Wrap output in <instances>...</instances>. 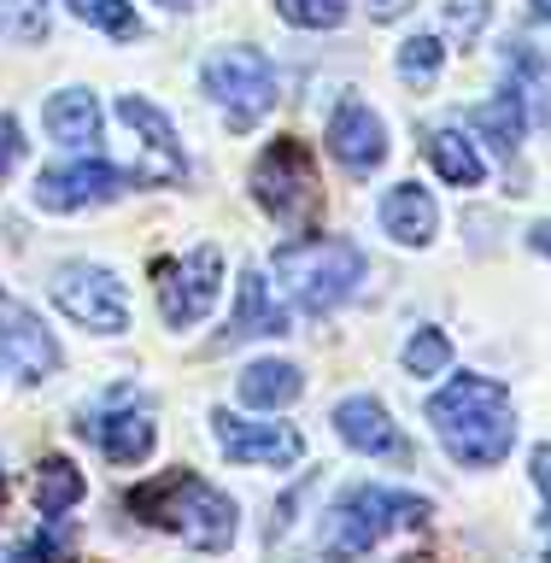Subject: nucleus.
Returning <instances> with one entry per match:
<instances>
[{
  "label": "nucleus",
  "mask_w": 551,
  "mask_h": 563,
  "mask_svg": "<svg viewBox=\"0 0 551 563\" xmlns=\"http://www.w3.org/2000/svg\"><path fill=\"white\" fill-rule=\"evenodd\" d=\"M429 422H434V440L447 446V457L464 470H493L510 457V446H517V405H510V387L482 376V369H464V376H452L440 387L429 399Z\"/></svg>",
  "instance_id": "obj_1"
},
{
  "label": "nucleus",
  "mask_w": 551,
  "mask_h": 563,
  "mask_svg": "<svg viewBox=\"0 0 551 563\" xmlns=\"http://www.w3.org/2000/svg\"><path fill=\"white\" fill-rule=\"evenodd\" d=\"M123 510H135L147 528H165V534H176L194 552H229L241 534V505L194 470H165L153 482L130 487Z\"/></svg>",
  "instance_id": "obj_2"
},
{
  "label": "nucleus",
  "mask_w": 551,
  "mask_h": 563,
  "mask_svg": "<svg viewBox=\"0 0 551 563\" xmlns=\"http://www.w3.org/2000/svg\"><path fill=\"white\" fill-rule=\"evenodd\" d=\"M271 271H276L294 311L323 317V311H341L370 282V258H364V246L346 241V235H294L271 253Z\"/></svg>",
  "instance_id": "obj_3"
},
{
  "label": "nucleus",
  "mask_w": 551,
  "mask_h": 563,
  "mask_svg": "<svg viewBox=\"0 0 551 563\" xmlns=\"http://www.w3.org/2000/svg\"><path fill=\"white\" fill-rule=\"evenodd\" d=\"M429 517H434V505L422 499V493H405V487H387V482H359L329 505L323 534L317 540H323L329 563H359V558L376 552L387 534L422 528Z\"/></svg>",
  "instance_id": "obj_4"
},
{
  "label": "nucleus",
  "mask_w": 551,
  "mask_h": 563,
  "mask_svg": "<svg viewBox=\"0 0 551 563\" xmlns=\"http://www.w3.org/2000/svg\"><path fill=\"white\" fill-rule=\"evenodd\" d=\"M253 200H258L264 218H276L288 235H311L317 218H323V176H317V158H311L306 141L282 135L258 153Z\"/></svg>",
  "instance_id": "obj_5"
},
{
  "label": "nucleus",
  "mask_w": 551,
  "mask_h": 563,
  "mask_svg": "<svg viewBox=\"0 0 551 563\" xmlns=\"http://www.w3.org/2000/svg\"><path fill=\"white\" fill-rule=\"evenodd\" d=\"M200 82H206V95L211 106L229 118V130H258L264 118L276 112V65H271V53H258V47H218L211 59L200 65Z\"/></svg>",
  "instance_id": "obj_6"
},
{
  "label": "nucleus",
  "mask_w": 551,
  "mask_h": 563,
  "mask_svg": "<svg viewBox=\"0 0 551 563\" xmlns=\"http://www.w3.org/2000/svg\"><path fill=\"white\" fill-rule=\"evenodd\" d=\"M47 294L77 329H95V334L130 329V288H123L118 271H106V264H88V258L59 264L47 282Z\"/></svg>",
  "instance_id": "obj_7"
},
{
  "label": "nucleus",
  "mask_w": 551,
  "mask_h": 563,
  "mask_svg": "<svg viewBox=\"0 0 551 563\" xmlns=\"http://www.w3.org/2000/svg\"><path fill=\"white\" fill-rule=\"evenodd\" d=\"M153 294H158L165 329L206 323L211 306H218V294H223V253L206 241V246H194V253H183V258H158Z\"/></svg>",
  "instance_id": "obj_8"
},
{
  "label": "nucleus",
  "mask_w": 551,
  "mask_h": 563,
  "mask_svg": "<svg viewBox=\"0 0 551 563\" xmlns=\"http://www.w3.org/2000/svg\"><path fill=\"white\" fill-rule=\"evenodd\" d=\"M211 440L229 464L246 470H294L306 457V434L276 417H246V411H211Z\"/></svg>",
  "instance_id": "obj_9"
},
{
  "label": "nucleus",
  "mask_w": 551,
  "mask_h": 563,
  "mask_svg": "<svg viewBox=\"0 0 551 563\" xmlns=\"http://www.w3.org/2000/svg\"><path fill=\"white\" fill-rule=\"evenodd\" d=\"M130 188H135V176H123L118 165H106L100 153H88V158H70V165H47L42 176H35L30 200H35V211H59L65 218V211L112 206Z\"/></svg>",
  "instance_id": "obj_10"
},
{
  "label": "nucleus",
  "mask_w": 551,
  "mask_h": 563,
  "mask_svg": "<svg viewBox=\"0 0 551 563\" xmlns=\"http://www.w3.org/2000/svg\"><path fill=\"white\" fill-rule=\"evenodd\" d=\"M118 123L135 135V183L176 188L188 176V153L176 141V123L147 95H118Z\"/></svg>",
  "instance_id": "obj_11"
},
{
  "label": "nucleus",
  "mask_w": 551,
  "mask_h": 563,
  "mask_svg": "<svg viewBox=\"0 0 551 563\" xmlns=\"http://www.w3.org/2000/svg\"><path fill=\"white\" fill-rule=\"evenodd\" d=\"M77 434H82V440H95V446L112 457L118 470L147 464L153 446H158V422H153V411L130 405V394H118L112 405H95V411H82Z\"/></svg>",
  "instance_id": "obj_12"
},
{
  "label": "nucleus",
  "mask_w": 551,
  "mask_h": 563,
  "mask_svg": "<svg viewBox=\"0 0 551 563\" xmlns=\"http://www.w3.org/2000/svg\"><path fill=\"white\" fill-rule=\"evenodd\" d=\"M323 147H329V158L346 176H376L387 165V123L370 112L359 95H341V100H334V112H329Z\"/></svg>",
  "instance_id": "obj_13"
},
{
  "label": "nucleus",
  "mask_w": 551,
  "mask_h": 563,
  "mask_svg": "<svg viewBox=\"0 0 551 563\" xmlns=\"http://www.w3.org/2000/svg\"><path fill=\"white\" fill-rule=\"evenodd\" d=\"M334 434H341L346 452L359 457H411V440L399 434L394 411L376 394H346L334 405Z\"/></svg>",
  "instance_id": "obj_14"
},
{
  "label": "nucleus",
  "mask_w": 551,
  "mask_h": 563,
  "mask_svg": "<svg viewBox=\"0 0 551 563\" xmlns=\"http://www.w3.org/2000/svg\"><path fill=\"white\" fill-rule=\"evenodd\" d=\"M294 329V306H282L276 288L264 282V271H241V288H235V311L218 334V346H241V341H276V334Z\"/></svg>",
  "instance_id": "obj_15"
},
{
  "label": "nucleus",
  "mask_w": 551,
  "mask_h": 563,
  "mask_svg": "<svg viewBox=\"0 0 551 563\" xmlns=\"http://www.w3.org/2000/svg\"><path fill=\"white\" fill-rule=\"evenodd\" d=\"M376 218H382V235L394 246H429L434 229H440V206L422 183H394L382 194Z\"/></svg>",
  "instance_id": "obj_16"
},
{
  "label": "nucleus",
  "mask_w": 551,
  "mask_h": 563,
  "mask_svg": "<svg viewBox=\"0 0 551 563\" xmlns=\"http://www.w3.org/2000/svg\"><path fill=\"white\" fill-rule=\"evenodd\" d=\"M0 358H7V369H18L24 382H47V376H59L65 352L35 317L12 311L7 323H0Z\"/></svg>",
  "instance_id": "obj_17"
},
{
  "label": "nucleus",
  "mask_w": 551,
  "mask_h": 563,
  "mask_svg": "<svg viewBox=\"0 0 551 563\" xmlns=\"http://www.w3.org/2000/svg\"><path fill=\"white\" fill-rule=\"evenodd\" d=\"M422 153H429V165L447 188L470 194V188L487 183V158H482V147H475V135L458 130V123H434V130L422 135Z\"/></svg>",
  "instance_id": "obj_18"
},
{
  "label": "nucleus",
  "mask_w": 551,
  "mask_h": 563,
  "mask_svg": "<svg viewBox=\"0 0 551 563\" xmlns=\"http://www.w3.org/2000/svg\"><path fill=\"white\" fill-rule=\"evenodd\" d=\"M505 88L522 100V112L535 130H551V59L535 42H510L505 47Z\"/></svg>",
  "instance_id": "obj_19"
},
{
  "label": "nucleus",
  "mask_w": 551,
  "mask_h": 563,
  "mask_svg": "<svg viewBox=\"0 0 551 563\" xmlns=\"http://www.w3.org/2000/svg\"><path fill=\"white\" fill-rule=\"evenodd\" d=\"M42 123H47V135L59 141V147L70 153H95V141H100V100L88 95V88H59L47 106H42Z\"/></svg>",
  "instance_id": "obj_20"
},
{
  "label": "nucleus",
  "mask_w": 551,
  "mask_h": 563,
  "mask_svg": "<svg viewBox=\"0 0 551 563\" xmlns=\"http://www.w3.org/2000/svg\"><path fill=\"white\" fill-rule=\"evenodd\" d=\"M235 394H241V405H253V411H288V405L306 394V369L294 358H253L235 376Z\"/></svg>",
  "instance_id": "obj_21"
},
{
  "label": "nucleus",
  "mask_w": 551,
  "mask_h": 563,
  "mask_svg": "<svg viewBox=\"0 0 551 563\" xmlns=\"http://www.w3.org/2000/svg\"><path fill=\"white\" fill-rule=\"evenodd\" d=\"M470 135H475V141H487V147L510 165V158L522 153V135H528L522 100L510 95V88H505V95H493V100H482V106L470 112Z\"/></svg>",
  "instance_id": "obj_22"
},
{
  "label": "nucleus",
  "mask_w": 551,
  "mask_h": 563,
  "mask_svg": "<svg viewBox=\"0 0 551 563\" xmlns=\"http://www.w3.org/2000/svg\"><path fill=\"white\" fill-rule=\"evenodd\" d=\"M88 499V475L70 464L65 452H47L42 464H35V510L42 517H70Z\"/></svg>",
  "instance_id": "obj_23"
},
{
  "label": "nucleus",
  "mask_w": 551,
  "mask_h": 563,
  "mask_svg": "<svg viewBox=\"0 0 551 563\" xmlns=\"http://www.w3.org/2000/svg\"><path fill=\"white\" fill-rule=\"evenodd\" d=\"M399 82H411V88H434L440 82V70H447V42L429 30H417V35H405L399 42Z\"/></svg>",
  "instance_id": "obj_24"
},
{
  "label": "nucleus",
  "mask_w": 551,
  "mask_h": 563,
  "mask_svg": "<svg viewBox=\"0 0 551 563\" xmlns=\"http://www.w3.org/2000/svg\"><path fill=\"white\" fill-rule=\"evenodd\" d=\"M405 369H411L417 382H429V376H447L452 369V334L440 329V323H422V329H411L405 334Z\"/></svg>",
  "instance_id": "obj_25"
},
{
  "label": "nucleus",
  "mask_w": 551,
  "mask_h": 563,
  "mask_svg": "<svg viewBox=\"0 0 551 563\" xmlns=\"http://www.w3.org/2000/svg\"><path fill=\"white\" fill-rule=\"evenodd\" d=\"M70 558H77V534H70L65 517H42V528L7 552V563H70Z\"/></svg>",
  "instance_id": "obj_26"
},
{
  "label": "nucleus",
  "mask_w": 551,
  "mask_h": 563,
  "mask_svg": "<svg viewBox=\"0 0 551 563\" xmlns=\"http://www.w3.org/2000/svg\"><path fill=\"white\" fill-rule=\"evenodd\" d=\"M65 12L77 24H95L100 35H112V42H135L141 35V18L130 0H65Z\"/></svg>",
  "instance_id": "obj_27"
},
{
  "label": "nucleus",
  "mask_w": 551,
  "mask_h": 563,
  "mask_svg": "<svg viewBox=\"0 0 551 563\" xmlns=\"http://www.w3.org/2000/svg\"><path fill=\"white\" fill-rule=\"evenodd\" d=\"M47 35V0H0V42L35 47Z\"/></svg>",
  "instance_id": "obj_28"
},
{
  "label": "nucleus",
  "mask_w": 551,
  "mask_h": 563,
  "mask_svg": "<svg viewBox=\"0 0 551 563\" xmlns=\"http://www.w3.org/2000/svg\"><path fill=\"white\" fill-rule=\"evenodd\" d=\"M276 12L288 18L294 30H341L352 0H276Z\"/></svg>",
  "instance_id": "obj_29"
},
{
  "label": "nucleus",
  "mask_w": 551,
  "mask_h": 563,
  "mask_svg": "<svg viewBox=\"0 0 551 563\" xmlns=\"http://www.w3.org/2000/svg\"><path fill=\"white\" fill-rule=\"evenodd\" d=\"M487 18H493V0H447V35L458 47H475L487 35Z\"/></svg>",
  "instance_id": "obj_30"
},
{
  "label": "nucleus",
  "mask_w": 551,
  "mask_h": 563,
  "mask_svg": "<svg viewBox=\"0 0 551 563\" xmlns=\"http://www.w3.org/2000/svg\"><path fill=\"white\" fill-rule=\"evenodd\" d=\"M24 158V123L18 118H0V183H7V170Z\"/></svg>",
  "instance_id": "obj_31"
},
{
  "label": "nucleus",
  "mask_w": 551,
  "mask_h": 563,
  "mask_svg": "<svg viewBox=\"0 0 551 563\" xmlns=\"http://www.w3.org/2000/svg\"><path fill=\"white\" fill-rule=\"evenodd\" d=\"M528 464H535V487L546 493V528H551V440H546V446H535ZM546 563H551V534H546Z\"/></svg>",
  "instance_id": "obj_32"
},
{
  "label": "nucleus",
  "mask_w": 551,
  "mask_h": 563,
  "mask_svg": "<svg viewBox=\"0 0 551 563\" xmlns=\"http://www.w3.org/2000/svg\"><path fill=\"white\" fill-rule=\"evenodd\" d=\"M364 12H370V24H394V18L417 12V0H364Z\"/></svg>",
  "instance_id": "obj_33"
},
{
  "label": "nucleus",
  "mask_w": 551,
  "mask_h": 563,
  "mask_svg": "<svg viewBox=\"0 0 551 563\" xmlns=\"http://www.w3.org/2000/svg\"><path fill=\"white\" fill-rule=\"evenodd\" d=\"M528 246H535L540 258H551V218H540L535 229H528Z\"/></svg>",
  "instance_id": "obj_34"
},
{
  "label": "nucleus",
  "mask_w": 551,
  "mask_h": 563,
  "mask_svg": "<svg viewBox=\"0 0 551 563\" xmlns=\"http://www.w3.org/2000/svg\"><path fill=\"white\" fill-rule=\"evenodd\" d=\"M528 12H535V24H551V0H528Z\"/></svg>",
  "instance_id": "obj_35"
},
{
  "label": "nucleus",
  "mask_w": 551,
  "mask_h": 563,
  "mask_svg": "<svg viewBox=\"0 0 551 563\" xmlns=\"http://www.w3.org/2000/svg\"><path fill=\"white\" fill-rule=\"evenodd\" d=\"M158 7H170V12H188V7H200V0H158Z\"/></svg>",
  "instance_id": "obj_36"
},
{
  "label": "nucleus",
  "mask_w": 551,
  "mask_h": 563,
  "mask_svg": "<svg viewBox=\"0 0 551 563\" xmlns=\"http://www.w3.org/2000/svg\"><path fill=\"white\" fill-rule=\"evenodd\" d=\"M0 505H7V475H0Z\"/></svg>",
  "instance_id": "obj_37"
},
{
  "label": "nucleus",
  "mask_w": 551,
  "mask_h": 563,
  "mask_svg": "<svg viewBox=\"0 0 551 563\" xmlns=\"http://www.w3.org/2000/svg\"><path fill=\"white\" fill-rule=\"evenodd\" d=\"M0 369H7V358H0Z\"/></svg>",
  "instance_id": "obj_38"
},
{
  "label": "nucleus",
  "mask_w": 551,
  "mask_h": 563,
  "mask_svg": "<svg viewBox=\"0 0 551 563\" xmlns=\"http://www.w3.org/2000/svg\"><path fill=\"white\" fill-rule=\"evenodd\" d=\"M0 299H7V288H0Z\"/></svg>",
  "instance_id": "obj_39"
}]
</instances>
